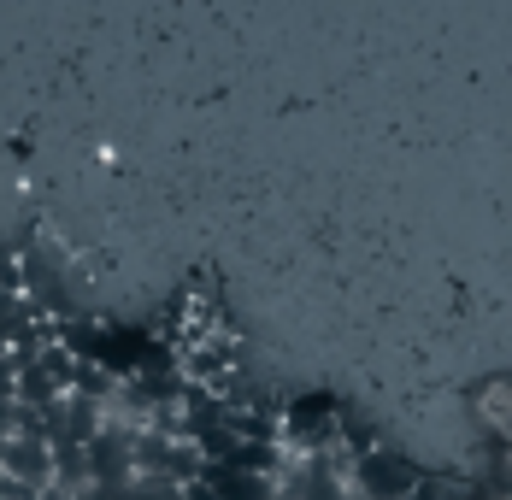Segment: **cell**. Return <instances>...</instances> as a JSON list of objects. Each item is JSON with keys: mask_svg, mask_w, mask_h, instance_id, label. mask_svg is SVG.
Masks as SVG:
<instances>
[{"mask_svg": "<svg viewBox=\"0 0 512 500\" xmlns=\"http://www.w3.org/2000/svg\"><path fill=\"white\" fill-rule=\"evenodd\" d=\"M354 483L365 500H407L412 483H418V471L395 448H365L354 459Z\"/></svg>", "mask_w": 512, "mask_h": 500, "instance_id": "cell-1", "label": "cell"}, {"mask_svg": "<svg viewBox=\"0 0 512 500\" xmlns=\"http://www.w3.org/2000/svg\"><path fill=\"white\" fill-rule=\"evenodd\" d=\"M0 477H12V483L48 495L53 489V448L42 436H12V442L0 448Z\"/></svg>", "mask_w": 512, "mask_h": 500, "instance_id": "cell-2", "label": "cell"}, {"mask_svg": "<svg viewBox=\"0 0 512 500\" xmlns=\"http://www.w3.org/2000/svg\"><path fill=\"white\" fill-rule=\"evenodd\" d=\"M36 324V306L24 295H0V348H18Z\"/></svg>", "mask_w": 512, "mask_h": 500, "instance_id": "cell-3", "label": "cell"}, {"mask_svg": "<svg viewBox=\"0 0 512 500\" xmlns=\"http://www.w3.org/2000/svg\"><path fill=\"white\" fill-rule=\"evenodd\" d=\"M18 436V400H0V448Z\"/></svg>", "mask_w": 512, "mask_h": 500, "instance_id": "cell-4", "label": "cell"}]
</instances>
